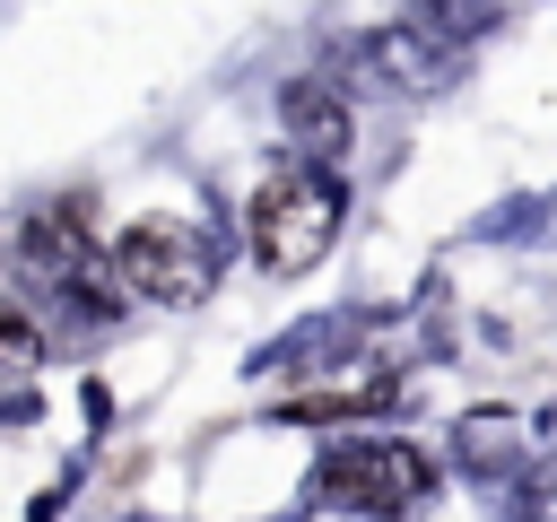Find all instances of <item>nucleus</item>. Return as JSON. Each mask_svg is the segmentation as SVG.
Listing matches in <instances>:
<instances>
[{"mask_svg": "<svg viewBox=\"0 0 557 522\" xmlns=\"http://www.w3.org/2000/svg\"><path fill=\"white\" fill-rule=\"evenodd\" d=\"M17 252H26L52 287H70V278H87V270H96V235H87V217H78V209H35V217L17 226Z\"/></svg>", "mask_w": 557, "mask_h": 522, "instance_id": "423d86ee", "label": "nucleus"}, {"mask_svg": "<svg viewBox=\"0 0 557 522\" xmlns=\"http://www.w3.org/2000/svg\"><path fill=\"white\" fill-rule=\"evenodd\" d=\"M313 487H322L331 505H357V513H409V505L435 487V470H426V452L400 444V435H348V444L322 452Z\"/></svg>", "mask_w": 557, "mask_h": 522, "instance_id": "7ed1b4c3", "label": "nucleus"}, {"mask_svg": "<svg viewBox=\"0 0 557 522\" xmlns=\"http://www.w3.org/2000/svg\"><path fill=\"white\" fill-rule=\"evenodd\" d=\"M513 522H557V461L522 478V496H513Z\"/></svg>", "mask_w": 557, "mask_h": 522, "instance_id": "6e6552de", "label": "nucleus"}, {"mask_svg": "<svg viewBox=\"0 0 557 522\" xmlns=\"http://www.w3.org/2000/svg\"><path fill=\"white\" fill-rule=\"evenodd\" d=\"M496 9L505 0H409V26L418 35H479V26H496Z\"/></svg>", "mask_w": 557, "mask_h": 522, "instance_id": "0eeeda50", "label": "nucleus"}, {"mask_svg": "<svg viewBox=\"0 0 557 522\" xmlns=\"http://www.w3.org/2000/svg\"><path fill=\"white\" fill-rule=\"evenodd\" d=\"M244 235H252V261L278 270V278L313 270V261L331 252V235H339V183H331V165H305V157L278 165V174L252 191Z\"/></svg>", "mask_w": 557, "mask_h": 522, "instance_id": "f257e3e1", "label": "nucleus"}, {"mask_svg": "<svg viewBox=\"0 0 557 522\" xmlns=\"http://www.w3.org/2000/svg\"><path fill=\"white\" fill-rule=\"evenodd\" d=\"M113 287L139 304H200L209 296V244L183 217H131L113 235Z\"/></svg>", "mask_w": 557, "mask_h": 522, "instance_id": "f03ea898", "label": "nucleus"}, {"mask_svg": "<svg viewBox=\"0 0 557 522\" xmlns=\"http://www.w3.org/2000/svg\"><path fill=\"white\" fill-rule=\"evenodd\" d=\"M339 70H348V87H374V96H426L444 61H435V35H418V26H374V35L339 44Z\"/></svg>", "mask_w": 557, "mask_h": 522, "instance_id": "20e7f679", "label": "nucleus"}, {"mask_svg": "<svg viewBox=\"0 0 557 522\" xmlns=\"http://www.w3.org/2000/svg\"><path fill=\"white\" fill-rule=\"evenodd\" d=\"M278 130H287V148L305 157V165H339L348 157V87L339 78H287L278 87Z\"/></svg>", "mask_w": 557, "mask_h": 522, "instance_id": "39448f33", "label": "nucleus"}, {"mask_svg": "<svg viewBox=\"0 0 557 522\" xmlns=\"http://www.w3.org/2000/svg\"><path fill=\"white\" fill-rule=\"evenodd\" d=\"M0 365H35V331H26L9 304H0Z\"/></svg>", "mask_w": 557, "mask_h": 522, "instance_id": "1a4fd4ad", "label": "nucleus"}]
</instances>
